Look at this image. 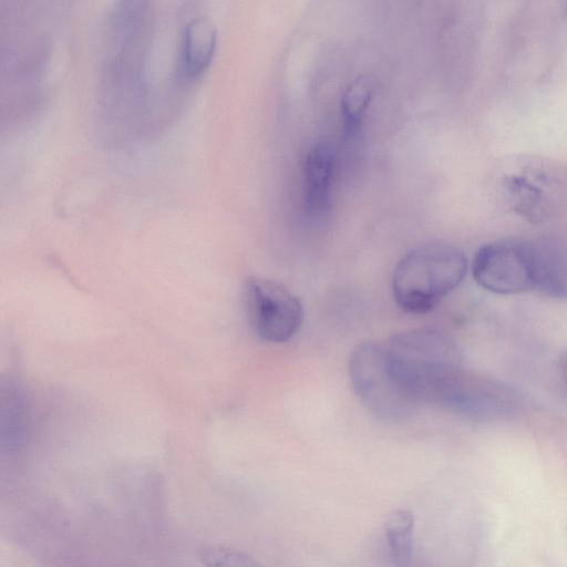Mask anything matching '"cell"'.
Instances as JSON below:
<instances>
[{"label":"cell","instance_id":"1","mask_svg":"<svg viewBox=\"0 0 567 567\" xmlns=\"http://www.w3.org/2000/svg\"><path fill=\"white\" fill-rule=\"evenodd\" d=\"M466 270V257L458 248L444 243L419 246L394 268V300L408 313H426L462 282Z\"/></svg>","mask_w":567,"mask_h":567},{"label":"cell","instance_id":"2","mask_svg":"<svg viewBox=\"0 0 567 567\" xmlns=\"http://www.w3.org/2000/svg\"><path fill=\"white\" fill-rule=\"evenodd\" d=\"M505 206L522 219L543 225L567 209V166L539 155H522L502 167L497 179Z\"/></svg>","mask_w":567,"mask_h":567},{"label":"cell","instance_id":"3","mask_svg":"<svg viewBox=\"0 0 567 567\" xmlns=\"http://www.w3.org/2000/svg\"><path fill=\"white\" fill-rule=\"evenodd\" d=\"M384 347L395 378L420 405L429 403L439 381L461 365L456 344L446 333L433 328L396 333Z\"/></svg>","mask_w":567,"mask_h":567},{"label":"cell","instance_id":"4","mask_svg":"<svg viewBox=\"0 0 567 567\" xmlns=\"http://www.w3.org/2000/svg\"><path fill=\"white\" fill-rule=\"evenodd\" d=\"M349 377L360 402L380 420H406L420 406L395 378L384 342L357 344L349 359Z\"/></svg>","mask_w":567,"mask_h":567},{"label":"cell","instance_id":"5","mask_svg":"<svg viewBox=\"0 0 567 567\" xmlns=\"http://www.w3.org/2000/svg\"><path fill=\"white\" fill-rule=\"evenodd\" d=\"M430 403L468 419L492 421L514 414L519 400L504 382L458 365L440 380Z\"/></svg>","mask_w":567,"mask_h":567},{"label":"cell","instance_id":"6","mask_svg":"<svg viewBox=\"0 0 567 567\" xmlns=\"http://www.w3.org/2000/svg\"><path fill=\"white\" fill-rule=\"evenodd\" d=\"M244 300L255 333L266 342H287L301 327V302L276 280L248 278L244 286Z\"/></svg>","mask_w":567,"mask_h":567},{"label":"cell","instance_id":"7","mask_svg":"<svg viewBox=\"0 0 567 567\" xmlns=\"http://www.w3.org/2000/svg\"><path fill=\"white\" fill-rule=\"evenodd\" d=\"M472 275L480 286L499 295L534 289V243L498 239L482 245L473 257Z\"/></svg>","mask_w":567,"mask_h":567},{"label":"cell","instance_id":"8","mask_svg":"<svg viewBox=\"0 0 567 567\" xmlns=\"http://www.w3.org/2000/svg\"><path fill=\"white\" fill-rule=\"evenodd\" d=\"M334 168V151L330 143L318 142L311 146L305 161V204L310 214L326 210L330 200Z\"/></svg>","mask_w":567,"mask_h":567},{"label":"cell","instance_id":"9","mask_svg":"<svg viewBox=\"0 0 567 567\" xmlns=\"http://www.w3.org/2000/svg\"><path fill=\"white\" fill-rule=\"evenodd\" d=\"M217 43L214 24L206 18H193L184 28L181 43V70L183 75L194 78L210 64Z\"/></svg>","mask_w":567,"mask_h":567},{"label":"cell","instance_id":"10","mask_svg":"<svg viewBox=\"0 0 567 567\" xmlns=\"http://www.w3.org/2000/svg\"><path fill=\"white\" fill-rule=\"evenodd\" d=\"M534 289L551 298H567V251L557 243H534Z\"/></svg>","mask_w":567,"mask_h":567},{"label":"cell","instance_id":"11","mask_svg":"<svg viewBox=\"0 0 567 567\" xmlns=\"http://www.w3.org/2000/svg\"><path fill=\"white\" fill-rule=\"evenodd\" d=\"M415 517L408 508L393 511L385 522V536L395 567H410L413 559Z\"/></svg>","mask_w":567,"mask_h":567},{"label":"cell","instance_id":"12","mask_svg":"<svg viewBox=\"0 0 567 567\" xmlns=\"http://www.w3.org/2000/svg\"><path fill=\"white\" fill-rule=\"evenodd\" d=\"M377 89L375 80L370 75H360L352 80L341 97V114L348 135L358 132Z\"/></svg>","mask_w":567,"mask_h":567},{"label":"cell","instance_id":"13","mask_svg":"<svg viewBox=\"0 0 567 567\" xmlns=\"http://www.w3.org/2000/svg\"><path fill=\"white\" fill-rule=\"evenodd\" d=\"M205 567H262L248 554L220 545H207L199 550Z\"/></svg>","mask_w":567,"mask_h":567},{"label":"cell","instance_id":"14","mask_svg":"<svg viewBox=\"0 0 567 567\" xmlns=\"http://www.w3.org/2000/svg\"><path fill=\"white\" fill-rule=\"evenodd\" d=\"M558 367L560 374L567 384V352H565L558 360Z\"/></svg>","mask_w":567,"mask_h":567}]
</instances>
